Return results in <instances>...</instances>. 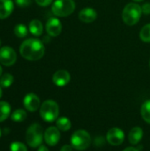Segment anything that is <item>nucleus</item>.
Segmentation results:
<instances>
[{
    "label": "nucleus",
    "mask_w": 150,
    "mask_h": 151,
    "mask_svg": "<svg viewBox=\"0 0 150 151\" xmlns=\"http://www.w3.org/2000/svg\"><path fill=\"white\" fill-rule=\"evenodd\" d=\"M14 34L19 38H24L27 35V28L23 24H18L14 27Z\"/></svg>",
    "instance_id": "23"
},
{
    "label": "nucleus",
    "mask_w": 150,
    "mask_h": 151,
    "mask_svg": "<svg viewBox=\"0 0 150 151\" xmlns=\"http://www.w3.org/2000/svg\"><path fill=\"white\" fill-rule=\"evenodd\" d=\"M76 8L73 0H56L51 6V12L57 17L70 16Z\"/></svg>",
    "instance_id": "5"
},
{
    "label": "nucleus",
    "mask_w": 150,
    "mask_h": 151,
    "mask_svg": "<svg viewBox=\"0 0 150 151\" xmlns=\"http://www.w3.org/2000/svg\"><path fill=\"white\" fill-rule=\"evenodd\" d=\"M29 31L34 36H40L43 32L42 23L39 19H33L29 23Z\"/></svg>",
    "instance_id": "16"
},
{
    "label": "nucleus",
    "mask_w": 150,
    "mask_h": 151,
    "mask_svg": "<svg viewBox=\"0 0 150 151\" xmlns=\"http://www.w3.org/2000/svg\"><path fill=\"white\" fill-rule=\"evenodd\" d=\"M2 73H3V69H2V66L0 65V78L2 76Z\"/></svg>",
    "instance_id": "31"
},
{
    "label": "nucleus",
    "mask_w": 150,
    "mask_h": 151,
    "mask_svg": "<svg viewBox=\"0 0 150 151\" xmlns=\"http://www.w3.org/2000/svg\"><path fill=\"white\" fill-rule=\"evenodd\" d=\"M17 60V54L15 50L9 47L4 46L0 49V63L4 66H11Z\"/></svg>",
    "instance_id": "7"
},
{
    "label": "nucleus",
    "mask_w": 150,
    "mask_h": 151,
    "mask_svg": "<svg viewBox=\"0 0 150 151\" xmlns=\"http://www.w3.org/2000/svg\"><path fill=\"white\" fill-rule=\"evenodd\" d=\"M40 115L46 122H53L59 115V106L53 100H46L40 108Z\"/></svg>",
    "instance_id": "3"
},
{
    "label": "nucleus",
    "mask_w": 150,
    "mask_h": 151,
    "mask_svg": "<svg viewBox=\"0 0 150 151\" xmlns=\"http://www.w3.org/2000/svg\"><path fill=\"white\" fill-rule=\"evenodd\" d=\"M11 114V106L5 101L0 102V122L4 121Z\"/></svg>",
    "instance_id": "17"
},
{
    "label": "nucleus",
    "mask_w": 150,
    "mask_h": 151,
    "mask_svg": "<svg viewBox=\"0 0 150 151\" xmlns=\"http://www.w3.org/2000/svg\"><path fill=\"white\" fill-rule=\"evenodd\" d=\"M13 82V76L10 73H4L0 78V86L2 88H9Z\"/></svg>",
    "instance_id": "22"
},
{
    "label": "nucleus",
    "mask_w": 150,
    "mask_h": 151,
    "mask_svg": "<svg viewBox=\"0 0 150 151\" xmlns=\"http://www.w3.org/2000/svg\"><path fill=\"white\" fill-rule=\"evenodd\" d=\"M97 18V12L95 9L90 7L83 8L79 12V19L84 23H92Z\"/></svg>",
    "instance_id": "13"
},
{
    "label": "nucleus",
    "mask_w": 150,
    "mask_h": 151,
    "mask_svg": "<svg viewBox=\"0 0 150 151\" xmlns=\"http://www.w3.org/2000/svg\"><path fill=\"white\" fill-rule=\"evenodd\" d=\"M107 142L112 146H119L123 143L125 140V134L122 129L118 127H113L110 129L106 135Z\"/></svg>",
    "instance_id": "8"
},
{
    "label": "nucleus",
    "mask_w": 150,
    "mask_h": 151,
    "mask_svg": "<svg viewBox=\"0 0 150 151\" xmlns=\"http://www.w3.org/2000/svg\"><path fill=\"white\" fill-rule=\"evenodd\" d=\"M40 98L34 93L27 94L23 99V104L26 110L34 112L36 111L40 107Z\"/></svg>",
    "instance_id": "11"
},
{
    "label": "nucleus",
    "mask_w": 150,
    "mask_h": 151,
    "mask_svg": "<svg viewBox=\"0 0 150 151\" xmlns=\"http://www.w3.org/2000/svg\"><path fill=\"white\" fill-rule=\"evenodd\" d=\"M134 2H141V1H143V0H133Z\"/></svg>",
    "instance_id": "33"
},
{
    "label": "nucleus",
    "mask_w": 150,
    "mask_h": 151,
    "mask_svg": "<svg viewBox=\"0 0 150 151\" xmlns=\"http://www.w3.org/2000/svg\"><path fill=\"white\" fill-rule=\"evenodd\" d=\"M141 114L142 119L150 124V100H147L143 103L141 108Z\"/></svg>",
    "instance_id": "19"
},
{
    "label": "nucleus",
    "mask_w": 150,
    "mask_h": 151,
    "mask_svg": "<svg viewBox=\"0 0 150 151\" xmlns=\"http://www.w3.org/2000/svg\"><path fill=\"white\" fill-rule=\"evenodd\" d=\"M26 118H27V112L22 109L15 110L11 115V120L15 122H22L26 119Z\"/></svg>",
    "instance_id": "20"
},
{
    "label": "nucleus",
    "mask_w": 150,
    "mask_h": 151,
    "mask_svg": "<svg viewBox=\"0 0 150 151\" xmlns=\"http://www.w3.org/2000/svg\"><path fill=\"white\" fill-rule=\"evenodd\" d=\"M140 38L144 42H150V23L145 25L140 31Z\"/></svg>",
    "instance_id": "21"
},
{
    "label": "nucleus",
    "mask_w": 150,
    "mask_h": 151,
    "mask_svg": "<svg viewBox=\"0 0 150 151\" xmlns=\"http://www.w3.org/2000/svg\"><path fill=\"white\" fill-rule=\"evenodd\" d=\"M60 140L59 129L56 127H50L44 132V141L50 146H55Z\"/></svg>",
    "instance_id": "10"
},
{
    "label": "nucleus",
    "mask_w": 150,
    "mask_h": 151,
    "mask_svg": "<svg viewBox=\"0 0 150 151\" xmlns=\"http://www.w3.org/2000/svg\"><path fill=\"white\" fill-rule=\"evenodd\" d=\"M123 151H139V150L134 148V147H129V148H126V150H124Z\"/></svg>",
    "instance_id": "30"
},
{
    "label": "nucleus",
    "mask_w": 150,
    "mask_h": 151,
    "mask_svg": "<svg viewBox=\"0 0 150 151\" xmlns=\"http://www.w3.org/2000/svg\"><path fill=\"white\" fill-rule=\"evenodd\" d=\"M72 149H73V147L72 145H64L61 148L60 151H72Z\"/></svg>",
    "instance_id": "28"
},
{
    "label": "nucleus",
    "mask_w": 150,
    "mask_h": 151,
    "mask_svg": "<svg viewBox=\"0 0 150 151\" xmlns=\"http://www.w3.org/2000/svg\"><path fill=\"white\" fill-rule=\"evenodd\" d=\"M0 137H1V130H0Z\"/></svg>",
    "instance_id": "34"
},
{
    "label": "nucleus",
    "mask_w": 150,
    "mask_h": 151,
    "mask_svg": "<svg viewBox=\"0 0 150 151\" xmlns=\"http://www.w3.org/2000/svg\"><path fill=\"white\" fill-rule=\"evenodd\" d=\"M149 68H150V61H149Z\"/></svg>",
    "instance_id": "35"
},
{
    "label": "nucleus",
    "mask_w": 150,
    "mask_h": 151,
    "mask_svg": "<svg viewBox=\"0 0 150 151\" xmlns=\"http://www.w3.org/2000/svg\"><path fill=\"white\" fill-rule=\"evenodd\" d=\"M47 34L51 37L58 36L62 32V24L57 18H50L45 26Z\"/></svg>",
    "instance_id": "9"
},
{
    "label": "nucleus",
    "mask_w": 150,
    "mask_h": 151,
    "mask_svg": "<svg viewBox=\"0 0 150 151\" xmlns=\"http://www.w3.org/2000/svg\"><path fill=\"white\" fill-rule=\"evenodd\" d=\"M14 8L13 2L11 0H0V19L9 17Z\"/></svg>",
    "instance_id": "14"
},
{
    "label": "nucleus",
    "mask_w": 150,
    "mask_h": 151,
    "mask_svg": "<svg viewBox=\"0 0 150 151\" xmlns=\"http://www.w3.org/2000/svg\"><path fill=\"white\" fill-rule=\"evenodd\" d=\"M92 139L86 130H77L71 136V144L77 150H84L91 144Z\"/></svg>",
    "instance_id": "6"
},
{
    "label": "nucleus",
    "mask_w": 150,
    "mask_h": 151,
    "mask_svg": "<svg viewBox=\"0 0 150 151\" xmlns=\"http://www.w3.org/2000/svg\"><path fill=\"white\" fill-rule=\"evenodd\" d=\"M142 15L141 6L136 3H129L127 4L122 12V19L123 21L127 26H133L139 22L141 17Z\"/></svg>",
    "instance_id": "2"
},
{
    "label": "nucleus",
    "mask_w": 150,
    "mask_h": 151,
    "mask_svg": "<svg viewBox=\"0 0 150 151\" xmlns=\"http://www.w3.org/2000/svg\"><path fill=\"white\" fill-rule=\"evenodd\" d=\"M44 134L42 132V127L38 123L32 124L27 130L26 141L27 145L31 148H37L42 145Z\"/></svg>",
    "instance_id": "4"
},
{
    "label": "nucleus",
    "mask_w": 150,
    "mask_h": 151,
    "mask_svg": "<svg viewBox=\"0 0 150 151\" xmlns=\"http://www.w3.org/2000/svg\"><path fill=\"white\" fill-rule=\"evenodd\" d=\"M36 2V4L40 6H42V7H45V6H48L50 5L53 0H34Z\"/></svg>",
    "instance_id": "26"
},
{
    "label": "nucleus",
    "mask_w": 150,
    "mask_h": 151,
    "mask_svg": "<svg viewBox=\"0 0 150 151\" xmlns=\"http://www.w3.org/2000/svg\"><path fill=\"white\" fill-rule=\"evenodd\" d=\"M141 10H142V13L145 15H149L150 14V3H146L141 6Z\"/></svg>",
    "instance_id": "27"
},
{
    "label": "nucleus",
    "mask_w": 150,
    "mask_h": 151,
    "mask_svg": "<svg viewBox=\"0 0 150 151\" xmlns=\"http://www.w3.org/2000/svg\"><path fill=\"white\" fill-rule=\"evenodd\" d=\"M15 3L18 6L21 8H25V7H28L31 4L32 0H15Z\"/></svg>",
    "instance_id": "25"
},
{
    "label": "nucleus",
    "mask_w": 150,
    "mask_h": 151,
    "mask_svg": "<svg viewBox=\"0 0 150 151\" xmlns=\"http://www.w3.org/2000/svg\"><path fill=\"white\" fill-rule=\"evenodd\" d=\"M19 53L23 58L29 61H36L41 59L45 53V47L42 41L36 38H29L25 40L20 47Z\"/></svg>",
    "instance_id": "1"
},
{
    "label": "nucleus",
    "mask_w": 150,
    "mask_h": 151,
    "mask_svg": "<svg viewBox=\"0 0 150 151\" xmlns=\"http://www.w3.org/2000/svg\"><path fill=\"white\" fill-rule=\"evenodd\" d=\"M2 87L0 86V98H1V96H2V88H1Z\"/></svg>",
    "instance_id": "32"
},
{
    "label": "nucleus",
    "mask_w": 150,
    "mask_h": 151,
    "mask_svg": "<svg viewBox=\"0 0 150 151\" xmlns=\"http://www.w3.org/2000/svg\"><path fill=\"white\" fill-rule=\"evenodd\" d=\"M57 127L60 130V131H69L72 127V122L69 119L65 118V117H62L57 119Z\"/></svg>",
    "instance_id": "18"
},
{
    "label": "nucleus",
    "mask_w": 150,
    "mask_h": 151,
    "mask_svg": "<svg viewBox=\"0 0 150 151\" xmlns=\"http://www.w3.org/2000/svg\"><path fill=\"white\" fill-rule=\"evenodd\" d=\"M0 44H1V40H0Z\"/></svg>",
    "instance_id": "36"
},
{
    "label": "nucleus",
    "mask_w": 150,
    "mask_h": 151,
    "mask_svg": "<svg viewBox=\"0 0 150 151\" xmlns=\"http://www.w3.org/2000/svg\"><path fill=\"white\" fill-rule=\"evenodd\" d=\"M54 84L57 87L66 86L71 81V75L66 70H58L57 71L52 77Z\"/></svg>",
    "instance_id": "12"
},
{
    "label": "nucleus",
    "mask_w": 150,
    "mask_h": 151,
    "mask_svg": "<svg viewBox=\"0 0 150 151\" xmlns=\"http://www.w3.org/2000/svg\"><path fill=\"white\" fill-rule=\"evenodd\" d=\"M10 150L11 151H27V149L26 145L22 142H14L11 143L10 146Z\"/></svg>",
    "instance_id": "24"
},
{
    "label": "nucleus",
    "mask_w": 150,
    "mask_h": 151,
    "mask_svg": "<svg viewBox=\"0 0 150 151\" xmlns=\"http://www.w3.org/2000/svg\"><path fill=\"white\" fill-rule=\"evenodd\" d=\"M142 137H143V130L139 127H135L132 128V130L129 132L128 134V139L132 145L138 144L141 141Z\"/></svg>",
    "instance_id": "15"
},
{
    "label": "nucleus",
    "mask_w": 150,
    "mask_h": 151,
    "mask_svg": "<svg viewBox=\"0 0 150 151\" xmlns=\"http://www.w3.org/2000/svg\"><path fill=\"white\" fill-rule=\"evenodd\" d=\"M37 151H49V150L47 149V147H46V146H44V145H41V146H39L38 150Z\"/></svg>",
    "instance_id": "29"
}]
</instances>
